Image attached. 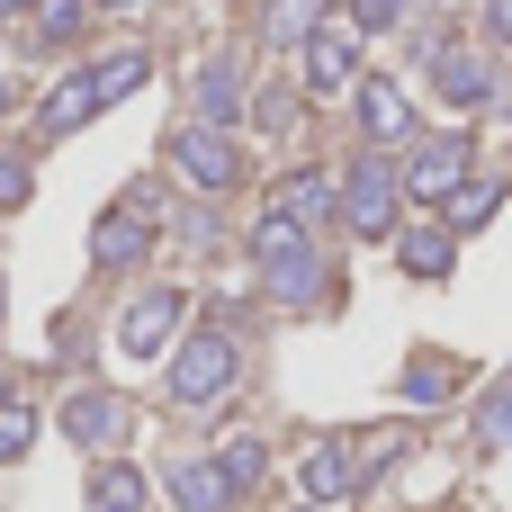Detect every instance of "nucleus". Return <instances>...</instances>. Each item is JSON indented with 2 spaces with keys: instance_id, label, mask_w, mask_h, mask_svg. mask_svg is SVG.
<instances>
[{
  "instance_id": "f257e3e1",
  "label": "nucleus",
  "mask_w": 512,
  "mask_h": 512,
  "mask_svg": "<svg viewBox=\"0 0 512 512\" xmlns=\"http://www.w3.org/2000/svg\"><path fill=\"white\" fill-rule=\"evenodd\" d=\"M144 72H153V54H144V45H117V54H99V63H81V72H63V81L45 90V108H36V144H54V135L90 126L99 108H117Z\"/></svg>"
},
{
  "instance_id": "f03ea898",
  "label": "nucleus",
  "mask_w": 512,
  "mask_h": 512,
  "mask_svg": "<svg viewBox=\"0 0 512 512\" xmlns=\"http://www.w3.org/2000/svg\"><path fill=\"white\" fill-rule=\"evenodd\" d=\"M252 261H261V288L279 297V306H297V297H324V252H315V234L288 216V207H261L252 216Z\"/></svg>"
},
{
  "instance_id": "7ed1b4c3",
  "label": "nucleus",
  "mask_w": 512,
  "mask_h": 512,
  "mask_svg": "<svg viewBox=\"0 0 512 512\" xmlns=\"http://www.w3.org/2000/svg\"><path fill=\"white\" fill-rule=\"evenodd\" d=\"M234 378H243V333H234V324H216V333H189V342L162 360V387H171V405H225V396H234Z\"/></svg>"
},
{
  "instance_id": "20e7f679",
  "label": "nucleus",
  "mask_w": 512,
  "mask_h": 512,
  "mask_svg": "<svg viewBox=\"0 0 512 512\" xmlns=\"http://www.w3.org/2000/svg\"><path fill=\"white\" fill-rule=\"evenodd\" d=\"M342 225L369 234V243H396V225H405V171H396V153H360L342 171Z\"/></svg>"
},
{
  "instance_id": "39448f33",
  "label": "nucleus",
  "mask_w": 512,
  "mask_h": 512,
  "mask_svg": "<svg viewBox=\"0 0 512 512\" xmlns=\"http://www.w3.org/2000/svg\"><path fill=\"white\" fill-rule=\"evenodd\" d=\"M180 324H189V288H135L126 306H117V351L135 360V369H153V360H171L180 351Z\"/></svg>"
},
{
  "instance_id": "423d86ee",
  "label": "nucleus",
  "mask_w": 512,
  "mask_h": 512,
  "mask_svg": "<svg viewBox=\"0 0 512 512\" xmlns=\"http://www.w3.org/2000/svg\"><path fill=\"white\" fill-rule=\"evenodd\" d=\"M54 432H63L72 450H90V459H117V450L135 441V405H126L117 387H72V396L54 405Z\"/></svg>"
},
{
  "instance_id": "0eeeda50",
  "label": "nucleus",
  "mask_w": 512,
  "mask_h": 512,
  "mask_svg": "<svg viewBox=\"0 0 512 512\" xmlns=\"http://www.w3.org/2000/svg\"><path fill=\"white\" fill-rule=\"evenodd\" d=\"M360 27H351V9H324L315 18V36L297 45V81L315 90V99H333V90H360Z\"/></svg>"
},
{
  "instance_id": "6e6552de",
  "label": "nucleus",
  "mask_w": 512,
  "mask_h": 512,
  "mask_svg": "<svg viewBox=\"0 0 512 512\" xmlns=\"http://www.w3.org/2000/svg\"><path fill=\"white\" fill-rule=\"evenodd\" d=\"M414 207H441L459 180H477V135H414V153L396 162Z\"/></svg>"
},
{
  "instance_id": "1a4fd4ad",
  "label": "nucleus",
  "mask_w": 512,
  "mask_h": 512,
  "mask_svg": "<svg viewBox=\"0 0 512 512\" xmlns=\"http://www.w3.org/2000/svg\"><path fill=\"white\" fill-rule=\"evenodd\" d=\"M171 171H180L189 189H207V198H225V189H234V171H243V153H234V135H225V126H207V117H189V126L171 135Z\"/></svg>"
},
{
  "instance_id": "9d476101",
  "label": "nucleus",
  "mask_w": 512,
  "mask_h": 512,
  "mask_svg": "<svg viewBox=\"0 0 512 512\" xmlns=\"http://www.w3.org/2000/svg\"><path fill=\"white\" fill-rule=\"evenodd\" d=\"M144 261H153V207L117 198V207L90 225V270H99V279H126V270H144Z\"/></svg>"
},
{
  "instance_id": "9b49d317",
  "label": "nucleus",
  "mask_w": 512,
  "mask_h": 512,
  "mask_svg": "<svg viewBox=\"0 0 512 512\" xmlns=\"http://www.w3.org/2000/svg\"><path fill=\"white\" fill-rule=\"evenodd\" d=\"M351 117H360L369 153H396V144H414V99H405V81H387V72H360V90H351Z\"/></svg>"
},
{
  "instance_id": "f8f14e48",
  "label": "nucleus",
  "mask_w": 512,
  "mask_h": 512,
  "mask_svg": "<svg viewBox=\"0 0 512 512\" xmlns=\"http://www.w3.org/2000/svg\"><path fill=\"white\" fill-rule=\"evenodd\" d=\"M189 99H198V117H207V126H225V135H234V117H243V54H207V63L189 72Z\"/></svg>"
},
{
  "instance_id": "ddd939ff",
  "label": "nucleus",
  "mask_w": 512,
  "mask_h": 512,
  "mask_svg": "<svg viewBox=\"0 0 512 512\" xmlns=\"http://www.w3.org/2000/svg\"><path fill=\"white\" fill-rule=\"evenodd\" d=\"M297 486H306V504H315V512H333V504H351V495H360V459H351L342 441H315V450H306V468H297Z\"/></svg>"
},
{
  "instance_id": "4468645a",
  "label": "nucleus",
  "mask_w": 512,
  "mask_h": 512,
  "mask_svg": "<svg viewBox=\"0 0 512 512\" xmlns=\"http://www.w3.org/2000/svg\"><path fill=\"white\" fill-rule=\"evenodd\" d=\"M396 270L405 279H450L459 270V234L450 225H396Z\"/></svg>"
},
{
  "instance_id": "2eb2a0df",
  "label": "nucleus",
  "mask_w": 512,
  "mask_h": 512,
  "mask_svg": "<svg viewBox=\"0 0 512 512\" xmlns=\"http://www.w3.org/2000/svg\"><path fill=\"white\" fill-rule=\"evenodd\" d=\"M432 81H441V99H450V108H486V99H495V63H486V54H468V45H450V54L432 63Z\"/></svg>"
},
{
  "instance_id": "dca6fc26",
  "label": "nucleus",
  "mask_w": 512,
  "mask_h": 512,
  "mask_svg": "<svg viewBox=\"0 0 512 512\" xmlns=\"http://www.w3.org/2000/svg\"><path fill=\"white\" fill-rule=\"evenodd\" d=\"M270 207H288V216L315 234V225H333V216H342V180H333V171H297V180H279V198H270Z\"/></svg>"
},
{
  "instance_id": "f3484780",
  "label": "nucleus",
  "mask_w": 512,
  "mask_h": 512,
  "mask_svg": "<svg viewBox=\"0 0 512 512\" xmlns=\"http://www.w3.org/2000/svg\"><path fill=\"white\" fill-rule=\"evenodd\" d=\"M495 207H504V180H459V189L441 198V225H450V234H486Z\"/></svg>"
},
{
  "instance_id": "a211bd4d",
  "label": "nucleus",
  "mask_w": 512,
  "mask_h": 512,
  "mask_svg": "<svg viewBox=\"0 0 512 512\" xmlns=\"http://www.w3.org/2000/svg\"><path fill=\"white\" fill-rule=\"evenodd\" d=\"M171 504L180 512H225V477H216V459H189V468H171Z\"/></svg>"
},
{
  "instance_id": "6ab92c4d",
  "label": "nucleus",
  "mask_w": 512,
  "mask_h": 512,
  "mask_svg": "<svg viewBox=\"0 0 512 512\" xmlns=\"http://www.w3.org/2000/svg\"><path fill=\"white\" fill-rule=\"evenodd\" d=\"M216 477H225V495H252V486L270 477V450H261L252 432H234V441L216 450Z\"/></svg>"
},
{
  "instance_id": "aec40b11",
  "label": "nucleus",
  "mask_w": 512,
  "mask_h": 512,
  "mask_svg": "<svg viewBox=\"0 0 512 512\" xmlns=\"http://www.w3.org/2000/svg\"><path fill=\"white\" fill-rule=\"evenodd\" d=\"M144 495H153V486H144L126 459H108V468L90 477V512H144Z\"/></svg>"
},
{
  "instance_id": "412c9836",
  "label": "nucleus",
  "mask_w": 512,
  "mask_h": 512,
  "mask_svg": "<svg viewBox=\"0 0 512 512\" xmlns=\"http://www.w3.org/2000/svg\"><path fill=\"white\" fill-rule=\"evenodd\" d=\"M450 387H459V360H405V405H450Z\"/></svg>"
},
{
  "instance_id": "4be33fe9",
  "label": "nucleus",
  "mask_w": 512,
  "mask_h": 512,
  "mask_svg": "<svg viewBox=\"0 0 512 512\" xmlns=\"http://www.w3.org/2000/svg\"><path fill=\"white\" fill-rule=\"evenodd\" d=\"M324 9H333V0H270V18H261V27H270V45H306Z\"/></svg>"
},
{
  "instance_id": "5701e85b",
  "label": "nucleus",
  "mask_w": 512,
  "mask_h": 512,
  "mask_svg": "<svg viewBox=\"0 0 512 512\" xmlns=\"http://www.w3.org/2000/svg\"><path fill=\"white\" fill-rule=\"evenodd\" d=\"M90 27V0H36V36L45 45H63V36H81Z\"/></svg>"
},
{
  "instance_id": "b1692460",
  "label": "nucleus",
  "mask_w": 512,
  "mask_h": 512,
  "mask_svg": "<svg viewBox=\"0 0 512 512\" xmlns=\"http://www.w3.org/2000/svg\"><path fill=\"white\" fill-rule=\"evenodd\" d=\"M27 441H36V414H27L18 396H0V468H18V459H27Z\"/></svg>"
},
{
  "instance_id": "393cba45",
  "label": "nucleus",
  "mask_w": 512,
  "mask_h": 512,
  "mask_svg": "<svg viewBox=\"0 0 512 512\" xmlns=\"http://www.w3.org/2000/svg\"><path fill=\"white\" fill-rule=\"evenodd\" d=\"M477 441H495V450L512 441V378H495V387H486V405H477Z\"/></svg>"
},
{
  "instance_id": "a878e982",
  "label": "nucleus",
  "mask_w": 512,
  "mask_h": 512,
  "mask_svg": "<svg viewBox=\"0 0 512 512\" xmlns=\"http://www.w3.org/2000/svg\"><path fill=\"white\" fill-rule=\"evenodd\" d=\"M342 9H351V27H360V36H387V27L405 18V0H342Z\"/></svg>"
},
{
  "instance_id": "bb28decb",
  "label": "nucleus",
  "mask_w": 512,
  "mask_h": 512,
  "mask_svg": "<svg viewBox=\"0 0 512 512\" xmlns=\"http://www.w3.org/2000/svg\"><path fill=\"white\" fill-rule=\"evenodd\" d=\"M27 198H36V171L18 153H0V207H27Z\"/></svg>"
},
{
  "instance_id": "cd10ccee",
  "label": "nucleus",
  "mask_w": 512,
  "mask_h": 512,
  "mask_svg": "<svg viewBox=\"0 0 512 512\" xmlns=\"http://www.w3.org/2000/svg\"><path fill=\"white\" fill-rule=\"evenodd\" d=\"M486 36H495V45H512V0H486Z\"/></svg>"
},
{
  "instance_id": "c85d7f7f",
  "label": "nucleus",
  "mask_w": 512,
  "mask_h": 512,
  "mask_svg": "<svg viewBox=\"0 0 512 512\" xmlns=\"http://www.w3.org/2000/svg\"><path fill=\"white\" fill-rule=\"evenodd\" d=\"M0 18H36V0H0Z\"/></svg>"
},
{
  "instance_id": "c756f323",
  "label": "nucleus",
  "mask_w": 512,
  "mask_h": 512,
  "mask_svg": "<svg viewBox=\"0 0 512 512\" xmlns=\"http://www.w3.org/2000/svg\"><path fill=\"white\" fill-rule=\"evenodd\" d=\"M90 9H135V0H90Z\"/></svg>"
},
{
  "instance_id": "7c9ffc66",
  "label": "nucleus",
  "mask_w": 512,
  "mask_h": 512,
  "mask_svg": "<svg viewBox=\"0 0 512 512\" xmlns=\"http://www.w3.org/2000/svg\"><path fill=\"white\" fill-rule=\"evenodd\" d=\"M0 108H9V81H0Z\"/></svg>"
}]
</instances>
